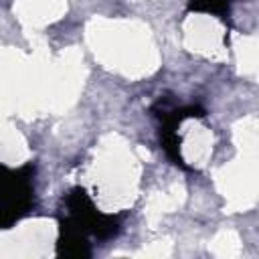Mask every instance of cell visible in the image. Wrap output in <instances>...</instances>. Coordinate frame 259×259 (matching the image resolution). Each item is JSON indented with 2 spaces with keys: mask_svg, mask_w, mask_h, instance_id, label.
Returning <instances> with one entry per match:
<instances>
[{
  "mask_svg": "<svg viewBox=\"0 0 259 259\" xmlns=\"http://www.w3.org/2000/svg\"><path fill=\"white\" fill-rule=\"evenodd\" d=\"M32 176V162L20 168H6L0 164V229H10L34 206Z\"/></svg>",
  "mask_w": 259,
  "mask_h": 259,
  "instance_id": "obj_1",
  "label": "cell"
},
{
  "mask_svg": "<svg viewBox=\"0 0 259 259\" xmlns=\"http://www.w3.org/2000/svg\"><path fill=\"white\" fill-rule=\"evenodd\" d=\"M69 217L87 233L97 237L99 241H107L119 233V219L113 214H103L95 208L85 188L75 186L69 190L65 198Z\"/></svg>",
  "mask_w": 259,
  "mask_h": 259,
  "instance_id": "obj_2",
  "label": "cell"
},
{
  "mask_svg": "<svg viewBox=\"0 0 259 259\" xmlns=\"http://www.w3.org/2000/svg\"><path fill=\"white\" fill-rule=\"evenodd\" d=\"M57 255L65 259H85L91 257V247L87 241V233L67 214L59 219V239H57Z\"/></svg>",
  "mask_w": 259,
  "mask_h": 259,
  "instance_id": "obj_3",
  "label": "cell"
},
{
  "mask_svg": "<svg viewBox=\"0 0 259 259\" xmlns=\"http://www.w3.org/2000/svg\"><path fill=\"white\" fill-rule=\"evenodd\" d=\"M176 130H178V127L168 125V123H162V125H160L158 138H160L162 150L166 152V156H168L176 166H180V168H184V170H190V166H186L184 160H182V156H180V136H178Z\"/></svg>",
  "mask_w": 259,
  "mask_h": 259,
  "instance_id": "obj_4",
  "label": "cell"
},
{
  "mask_svg": "<svg viewBox=\"0 0 259 259\" xmlns=\"http://www.w3.org/2000/svg\"><path fill=\"white\" fill-rule=\"evenodd\" d=\"M233 0H188V10L190 12H208L225 18L229 14V6Z\"/></svg>",
  "mask_w": 259,
  "mask_h": 259,
  "instance_id": "obj_5",
  "label": "cell"
}]
</instances>
